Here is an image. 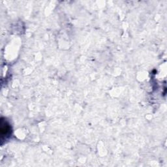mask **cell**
I'll return each mask as SVG.
<instances>
[{"label": "cell", "instance_id": "6da1fadb", "mask_svg": "<svg viewBox=\"0 0 167 167\" xmlns=\"http://www.w3.org/2000/svg\"><path fill=\"white\" fill-rule=\"evenodd\" d=\"M1 134L2 136H6L8 135L9 133H10V130L11 128L10 126H9V124L6 122H3V120L2 121L1 123Z\"/></svg>", "mask_w": 167, "mask_h": 167}]
</instances>
